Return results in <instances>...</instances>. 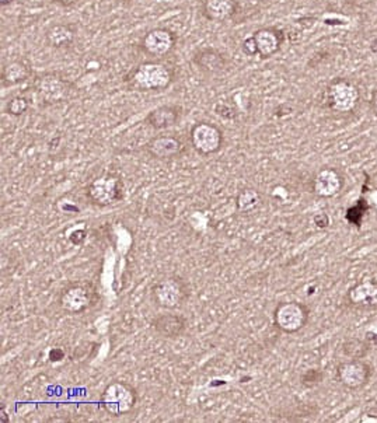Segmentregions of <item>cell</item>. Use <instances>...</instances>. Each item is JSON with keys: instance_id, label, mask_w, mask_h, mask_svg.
Returning <instances> with one entry per match:
<instances>
[{"instance_id": "6da1fadb", "label": "cell", "mask_w": 377, "mask_h": 423, "mask_svg": "<svg viewBox=\"0 0 377 423\" xmlns=\"http://www.w3.org/2000/svg\"><path fill=\"white\" fill-rule=\"evenodd\" d=\"M173 82L171 70L159 62L141 63L130 77V83L139 91L166 90Z\"/></svg>"}, {"instance_id": "7a4b0ae2", "label": "cell", "mask_w": 377, "mask_h": 423, "mask_svg": "<svg viewBox=\"0 0 377 423\" xmlns=\"http://www.w3.org/2000/svg\"><path fill=\"white\" fill-rule=\"evenodd\" d=\"M100 401L107 413L118 417L132 410V408L137 405L138 394L131 384L114 381L105 387Z\"/></svg>"}, {"instance_id": "3957f363", "label": "cell", "mask_w": 377, "mask_h": 423, "mask_svg": "<svg viewBox=\"0 0 377 423\" xmlns=\"http://www.w3.org/2000/svg\"><path fill=\"white\" fill-rule=\"evenodd\" d=\"M325 105L330 111L345 115L355 111L360 100L359 87L346 79L331 82L325 90Z\"/></svg>"}, {"instance_id": "277c9868", "label": "cell", "mask_w": 377, "mask_h": 423, "mask_svg": "<svg viewBox=\"0 0 377 423\" xmlns=\"http://www.w3.org/2000/svg\"><path fill=\"white\" fill-rule=\"evenodd\" d=\"M87 198L97 206H111L122 201L125 187L122 180L115 174H102L94 178L86 190Z\"/></svg>"}, {"instance_id": "5b68a950", "label": "cell", "mask_w": 377, "mask_h": 423, "mask_svg": "<svg viewBox=\"0 0 377 423\" xmlns=\"http://www.w3.org/2000/svg\"><path fill=\"white\" fill-rule=\"evenodd\" d=\"M152 295L160 307L166 310H176L185 302L188 291L181 277L167 276L156 282L152 288Z\"/></svg>"}, {"instance_id": "8992f818", "label": "cell", "mask_w": 377, "mask_h": 423, "mask_svg": "<svg viewBox=\"0 0 377 423\" xmlns=\"http://www.w3.org/2000/svg\"><path fill=\"white\" fill-rule=\"evenodd\" d=\"M309 320V310L298 302H285L278 305L274 312V323L285 334L299 332Z\"/></svg>"}, {"instance_id": "52a82bcc", "label": "cell", "mask_w": 377, "mask_h": 423, "mask_svg": "<svg viewBox=\"0 0 377 423\" xmlns=\"http://www.w3.org/2000/svg\"><path fill=\"white\" fill-rule=\"evenodd\" d=\"M190 137L194 151L202 156H209L219 152L223 145L222 130L209 122H199L194 125Z\"/></svg>"}, {"instance_id": "ba28073f", "label": "cell", "mask_w": 377, "mask_h": 423, "mask_svg": "<svg viewBox=\"0 0 377 423\" xmlns=\"http://www.w3.org/2000/svg\"><path fill=\"white\" fill-rule=\"evenodd\" d=\"M95 302V292L87 284H73L63 289L59 306L70 314H80L89 310Z\"/></svg>"}, {"instance_id": "9c48e42d", "label": "cell", "mask_w": 377, "mask_h": 423, "mask_svg": "<svg viewBox=\"0 0 377 423\" xmlns=\"http://www.w3.org/2000/svg\"><path fill=\"white\" fill-rule=\"evenodd\" d=\"M36 90L47 104H58L69 97L72 86L66 79L56 73H45L37 79Z\"/></svg>"}, {"instance_id": "30bf717a", "label": "cell", "mask_w": 377, "mask_h": 423, "mask_svg": "<svg viewBox=\"0 0 377 423\" xmlns=\"http://www.w3.org/2000/svg\"><path fill=\"white\" fill-rule=\"evenodd\" d=\"M371 376L370 366L362 359H349L337 366V378L348 390H359Z\"/></svg>"}, {"instance_id": "8fae6325", "label": "cell", "mask_w": 377, "mask_h": 423, "mask_svg": "<svg viewBox=\"0 0 377 423\" xmlns=\"http://www.w3.org/2000/svg\"><path fill=\"white\" fill-rule=\"evenodd\" d=\"M176 34L167 29H153L142 40V49L155 58L169 55L176 47Z\"/></svg>"}, {"instance_id": "7c38bea8", "label": "cell", "mask_w": 377, "mask_h": 423, "mask_svg": "<svg viewBox=\"0 0 377 423\" xmlns=\"http://www.w3.org/2000/svg\"><path fill=\"white\" fill-rule=\"evenodd\" d=\"M348 303L360 310L377 309V282L364 279L357 282L346 293Z\"/></svg>"}, {"instance_id": "4fadbf2b", "label": "cell", "mask_w": 377, "mask_h": 423, "mask_svg": "<svg viewBox=\"0 0 377 423\" xmlns=\"http://www.w3.org/2000/svg\"><path fill=\"white\" fill-rule=\"evenodd\" d=\"M344 188V177L332 167L321 169L313 180V191L320 198H334Z\"/></svg>"}, {"instance_id": "5bb4252c", "label": "cell", "mask_w": 377, "mask_h": 423, "mask_svg": "<svg viewBox=\"0 0 377 423\" xmlns=\"http://www.w3.org/2000/svg\"><path fill=\"white\" fill-rule=\"evenodd\" d=\"M146 151L155 159L169 160L180 156L184 152V145L173 134H160L151 140L146 145Z\"/></svg>"}, {"instance_id": "9a60e30c", "label": "cell", "mask_w": 377, "mask_h": 423, "mask_svg": "<svg viewBox=\"0 0 377 423\" xmlns=\"http://www.w3.org/2000/svg\"><path fill=\"white\" fill-rule=\"evenodd\" d=\"M254 40L257 44V49H259V55L263 59H268L271 56H274L275 54H278L284 45L285 41V36L281 30L274 29V27H267V29H261L259 31L254 33Z\"/></svg>"}, {"instance_id": "2e32d148", "label": "cell", "mask_w": 377, "mask_h": 423, "mask_svg": "<svg viewBox=\"0 0 377 423\" xmlns=\"http://www.w3.org/2000/svg\"><path fill=\"white\" fill-rule=\"evenodd\" d=\"M194 63L208 75H220L227 69L226 58L213 48H205L195 54Z\"/></svg>"}, {"instance_id": "e0dca14e", "label": "cell", "mask_w": 377, "mask_h": 423, "mask_svg": "<svg viewBox=\"0 0 377 423\" xmlns=\"http://www.w3.org/2000/svg\"><path fill=\"white\" fill-rule=\"evenodd\" d=\"M153 328L163 338L176 339L185 331L187 320L180 314H162L155 318Z\"/></svg>"}, {"instance_id": "ac0fdd59", "label": "cell", "mask_w": 377, "mask_h": 423, "mask_svg": "<svg viewBox=\"0 0 377 423\" xmlns=\"http://www.w3.org/2000/svg\"><path fill=\"white\" fill-rule=\"evenodd\" d=\"M181 118V108L178 105H162L149 112L146 122L160 130V129H167L178 123Z\"/></svg>"}, {"instance_id": "d6986e66", "label": "cell", "mask_w": 377, "mask_h": 423, "mask_svg": "<svg viewBox=\"0 0 377 423\" xmlns=\"http://www.w3.org/2000/svg\"><path fill=\"white\" fill-rule=\"evenodd\" d=\"M236 0H205L203 2V13L212 22H227L236 15Z\"/></svg>"}, {"instance_id": "ffe728a7", "label": "cell", "mask_w": 377, "mask_h": 423, "mask_svg": "<svg viewBox=\"0 0 377 423\" xmlns=\"http://www.w3.org/2000/svg\"><path fill=\"white\" fill-rule=\"evenodd\" d=\"M45 38L49 47L56 49H63L75 43L76 31L69 24H55L48 29Z\"/></svg>"}, {"instance_id": "44dd1931", "label": "cell", "mask_w": 377, "mask_h": 423, "mask_svg": "<svg viewBox=\"0 0 377 423\" xmlns=\"http://www.w3.org/2000/svg\"><path fill=\"white\" fill-rule=\"evenodd\" d=\"M31 76V66L24 61H12L2 69V83L13 86L26 82Z\"/></svg>"}, {"instance_id": "7402d4cb", "label": "cell", "mask_w": 377, "mask_h": 423, "mask_svg": "<svg viewBox=\"0 0 377 423\" xmlns=\"http://www.w3.org/2000/svg\"><path fill=\"white\" fill-rule=\"evenodd\" d=\"M261 205V195L253 188L243 190L236 198V208L241 213H249Z\"/></svg>"}, {"instance_id": "603a6c76", "label": "cell", "mask_w": 377, "mask_h": 423, "mask_svg": "<svg viewBox=\"0 0 377 423\" xmlns=\"http://www.w3.org/2000/svg\"><path fill=\"white\" fill-rule=\"evenodd\" d=\"M369 345L360 339H348L344 345H342V351L344 355L349 359H363L367 353H369Z\"/></svg>"}, {"instance_id": "cb8c5ba5", "label": "cell", "mask_w": 377, "mask_h": 423, "mask_svg": "<svg viewBox=\"0 0 377 423\" xmlns=\"http://www.w3.org/2000/svg\"><path fill=\"white\" fill-rule=\"evenodd\" d=\"M27 109H29V100L22 97V95H16V97L10 98L8 105H6L8 114L15 115V116L23 115Z\"/></svg>"}, {"instance_id": "d4e9b609", "label": "cell", "mask_w": 377, "mask_h": 423, "mask_svg": "<svg viewBox=\"0 0 377 423\" xmlns=\"http://www.w3.org/2000/svg\"><path fill=\"white\" fill-rule=\"evenodd\" d=\"M323 381V373L317 369H309L300 376V383L306 388H313Z\"/></svg>"}, {"instance_id": "484cf974", "label": "cell", "mask_w": 377, "mask_h": 423, "mask_svg": "<svg viewBox=\"0 0 377 423\" xmlns=\"http://www.w3.org/2000/svg\"><path fill=\"white\" fill-rule=\"evenodd\" d=\"M216 114H219L220 116L226 118V119H234L237 116V111L233 105H230L229 102H220L216 105Z\"/></svg>"}, {"instance_id": "4316f807", "label": "cell", "mask_w": 377, "mask_h": 423, "mask_svg": "<svg viewBox=\"0 0 377 423\" xmlns=\"http://www.w3.org/2000/svg\"><path fill=\"white\" fill-rule=\"evenodd\" d=\"M241 48L244 51V54H247L248 56H254V55H259V49H257V44H256V40L254 37H247L243 44H241Z\"/></svg>"}, {"instance_id": "83f0119b", "label": "cell", "mask_w": 377, "mask_h": 423, "mask_svg": "<svg viewBox=\"0 0 377 423\" xmlns=\"http://www.w3.org/2000/svg\"><path fill=\"white\" fill-rule=\"evenodd\" d=\"M313 223H314V226H316L317 229L323 230V229H327V227L330 226V217H328L327 213L320 212V213H316V215H314Z\"/></svg>"}, {"instance_id": "f1b7e54d", "label": "cell", "mask_w": 377, "mask_h": 423, "mask_svg": "<svg viewBox=\"0 0 377 423\" xmlns=\"http://www.w3.org/2000/svg\"><path fill=\"white\" fill-rule=\"evenodd\" d=\"M86 236H87V231H86V230H83V229H76V230H73V231L70 233L69 240H70L72 244L80 245V244H83V241L86 240Z\"/></svg>"}, {"instance_id": "f546056e", "label": "cell", "mask_w": 377, "mask_h": 423, "mask_svg": "<svg viewBox=\"0 0 377 423\" xmlns=\"http://www.w3.org/2000/svg\"><path fill=\"white\" fill-rule=\"evenodd\" d=\"M51 362H61L65 359V351L62 348H52L48 353Z\"/></svg>"}, {"instance_id": "4dcf8cb0", "label": "cell", "mask_w": 377, "mask_h": 423, "mask_svg": "<svg viewBox=\"0 0 377 423\" xmlns=\"http://www.w3.org/2000/svg\"><path fill=\"white\" fill-rule=\"evenodd\" d=\"M370 109L371 112L377 116V90L373 91L371 94V100H370Z\"/></svg>"}, {"instance_id": "1f68e13d", "label": "cell", "mask_w": 377, "mask_h": 423, "mask_svg": "<svg viewBox=\"0 0 377 423\" xmlns=\"http://www.w3.org/2000/svg\"><path fill=\"white\" fill-rule=\"evenodd\" d=\"M55 2L58 3V5H61V6H65V8H69V6H73V5H76L79 0H55Z\"/></svg>"}, {"instance_id": "d6a6232c", "label": "cell", "mask_w": 377, "mask_h": 423, "mask_svg": "<svg viewBox=\"0 0 377 423\" xmlns=\"http://www.w3.org/2000/svg\"><path fill=\"white\" fill-rule=\"evenodd\" d=\"M9 422V416H8V412L5 410L3 405H2V423H8Z\"/></svg>"}, {"instance_id": "836d02e7", "label": "cell", "mask_w": 377, "mask_h": 423, "mask_svg": "<svg viewBox=\"0 0 377 423\" xmlns=\"http://www.w3.org/2000/svg\"><path fill=\"white\" fill-rule=\"evenodd\" d=\"M360 422H363V423H366V422H377V416H364V417H362L360 419Z\"/></svg>"}, {"instance_id": "e575fe53", "label": "cell", "mask_w": 377, "mask_h": 423, "mask_svg": "<svg viewBox=\"0 0 377 423\" xmlns=\"http://www.w3.org/2000/svg\"><path fill=\"white\" fill-rule=\"evenodd\" d=\"M13 2V0H0V5L2 6H8V5H10Z\"/></svg>"}]
</instances>
